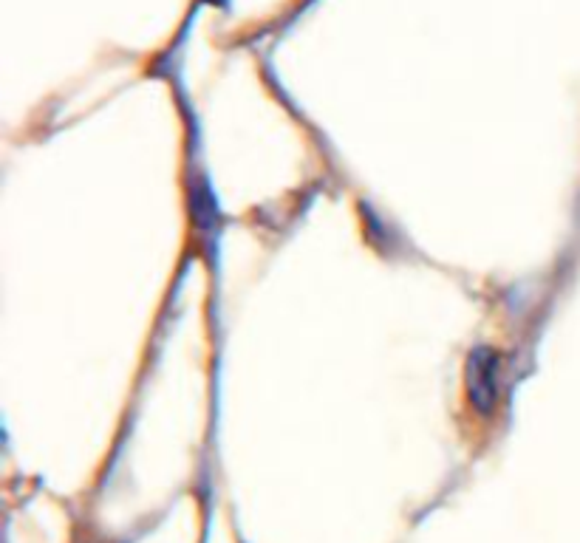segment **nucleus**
<instances>
[{
    "label": "nucleus",
    "instance_id": "1",
    "mask_svg": "<svg viewBox=\"0 0 580 543\" xmlns=\"http://www.w3.org/2000/svg\"><path fill=\"white\" fill-rule=\"evenodd\" d=\"M501 385H504L501 354L490 346L473 348L464 365V388L470 405L479 413H493L501 399Z\"/></svg>",
    "mask_w": 580,
    "mask_h": 543
}]
</instances>
